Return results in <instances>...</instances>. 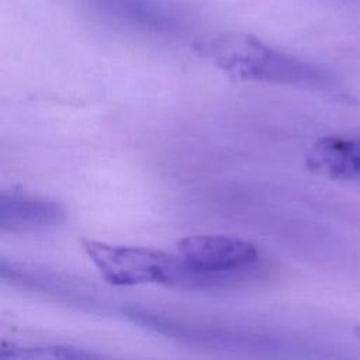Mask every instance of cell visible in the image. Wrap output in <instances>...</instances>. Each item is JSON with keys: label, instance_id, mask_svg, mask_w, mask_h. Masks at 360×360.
<instances>
[{"label": "cell", "instance_id": "277c9868", "mask_svg": "<svg viewBox=\"0 0 360 360\" xmlns=\"http://www.w3.org/2000/svg\"><path fill=\"white\" fill-rule=\"evenodd\" d=\"M65 218L63 205L55 200L13 188L0 195V228L3 232L45 231L58 226Z\"/></svg>", "mask_w": 360, "mask_h": 360}, {"label": "cell", "instance_id": "7a4b0ae2", "mask_svg": "<svg viewBox=\"0 0 360 360\" xmlns=\"http://www.w3.org/2000/svg\"><path fill=\"white\" fill-rule=\"evenodd\" d=\"M82 248L101 277L120 287L163 284L186 290H201L195 271L180 257L156 249L114 245L82 239Z\"/></svg>", "mask_w": 360, "mask_h": 360}, {"label": "cell", "instance_id": "52a82bcc", "mask_svg": "<svg viewBox=\"0 0 360 360\" xmlns=\"http://www.w3.org/2000/svg\"><path fill=\"white\" fill-rule=\"evenodd\" d=\"M0 357H4V359H82V357H93V354L73 349V347H59V346L15 347L11 345L7 349L4 345H1Z\"/></svg>", "mask_w": 360, "mask_h": 360}, {"label": "cell", "instance_id": "6da1fadb", "mask_svg": "<svg viewBox=\"0 0 360 360\" xmlns=\"http://www.w3.org/2000/svg\"><path fill=\"white\" fill-rule=\"evenodd\" d=\"M205 60L226 75L249 82L330 89L336 80L319 65L273 48L245 32L225 31L200 38L193 45Z\"/></svg>", "mask_w": 360, "mask_h": 360}, {"label": "cell", "instance_id": "5b68a950", "mask_svg": "<svg viewBox=\"0 0 360 360\" xmlns=\"http://www.w3.org/2000/svg\"><path fill=\"white\" fill-rule=\"evenodd\" d=\"M100 14L139 30L172 34L181 27V14L170 0H87Z\"/></svg>", "mask_w": 360, "mask_h": 360}, {"label": "cell", "instance_id": "3957f363", "mask_svg": "<svg viewBox=\"0 0 360 360\" xmlns=\"http://www.w3.org/2000/svg\"><path fill=\"white\" fill-rule=\"evenodd\" d=\"M177 253L197 273L202 290L229 288L246 281L260 252L249 240L226 235H191L177 242Z\"/></svg>", "mask_w": 360, "mask_h": 360}, {"label": "cell", "instance_id": "8992f818", "mask_svg": "<svg viewBox=\"0 0 360 360\" xmlns=\"http://www.w3.org/2000/svg\"><path fill=\"white\" fill-rule=\"evenodd\" d=\"M309 172L332 180L360 183V138L322 136L305 153Z\"/></svg>", "mask_w": 360, "mask_h": 360}]
</instances>
